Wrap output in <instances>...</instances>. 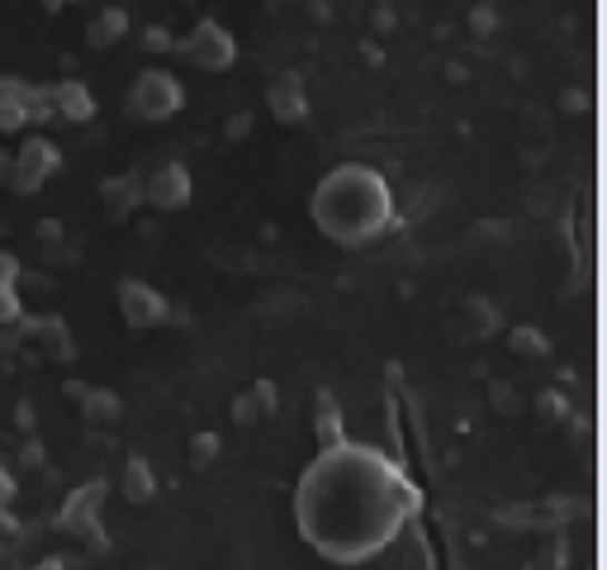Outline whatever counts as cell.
<instances>
[{
    "instance_id": "28",
    "label": "cell",
    "mask_w": 607,
    "mask_h": 570,
    "mask_svg": "<svg viewBox=\"0 0 607 570\" xmlns=\"http://www.w3.org/2000/svg\"><path fill=\"white\" fill-rule=\"evenodd\" d=\"M171 29H162V24H152L148 33H142V48H148V52H171Z\"/></svg>"
},
{
    "instance_id": "41",
    "label": "cell",
    "mask_w": 607,
    "mask_h": 570,
    "mask_svg": "<svg viewBox=\"0 0 607 570\" xmlns=\"http://www.w3.org/2000/svg\"><path fill=\"white\" fill-rule=\"evenodd\" d=\"M285 6H290V0H285Z\"/></svg>"
},
{
    "instance_id": "32",
    "label": "cell",
    "mask_w": 607,
    "mask_h": 570,
    "mask_svg": "<svg viewBox=\"0 0 607 570\" xmlns=\"http://www.w3.org/2000/svg\"><path fill=\"white\" fill-rule=\"evenodd\" d=\"M537 409H541L546 423H550V419H560V414H565V400L556 395V390H550V395H541V400H537Z\"/></svg>"
},
{
    "instance_id": "38",
    "label": "cell",
    "mask_w": 607,
    "mask_h": 570,
    "mask_svg": "<svg viewBox=\"0 0 607 570\" xmlns=\"http://www.w3.org/2000/svg\"><path fill=\"white\" fill-rule=\"evenodd\" d=\"M43 10H62V6H81V0H39Z\"/></svg>"
},
{
    "instance_id": "26",
    "label": "cell",
    "mask_w": 607,
    "mask_h": 570,
    "mask_svg": "<svg viewBox=\"0 0 607 570\" xmlns=\"http://www.w3.org/2000/svg\"><path fill=\"white\" fill-rule=\"evenodd\" d=\"M43 461H48V448H43V442H39V438H29V442H24V448H20V466H24V471H39V466H43Z\"/></svg>"
},
{
    "instance_id": "4",
    "label": "cell",
    "mask_w": 607,
    "mask_h": 570,
    "mask_svg": "<svg viewBox=\"0 0 607 570\" xmlns=\"http://www.w3.org/2000/svg\"><path fill=\"white\" fill-rule=\"evenodd\" d=\"M105 494H110V485L105 480H86V485H77L67 499H62V509H58V532H67V538H77L81 547H91V551H105L110 542H105V523H100V509H105Z\"/></svg>"
},
{
    "instance_id": "19",
    "label": "cell",
    "mask_w": 607,
    "mask_h": 570,
    "mask_svg": "<svg viewBox=\"0 0 607 570\" xmlns=\"http://www.w3.org/2000/svg\"><path fill=\"white\" fill-rule=\"evenodd\" d=\"M81 419L91 423V428H115L123 419V400L115 395V390H105V385H91L81 395Z\"/></svg>"
},
{
    "instance_id": "30",
    "label": "cell",
    "mask_w": 607,
    "mask_h": 570,
    "mask_svg": "<svg viewBox=\"0 0 607 570\" xmlns=\"http://www.w3.org/2000/svg\"><path fill=\"white\" fill-rule=\"evenodd\" d=\"M489 400H494L498 409H504V414H517V409H523V400H517V395H513V390H508L504 381H494V390H489Z\"/></svg>"
},
{
    "instance_id": "39",
    "label": "cell",
    "mask_w": 607,
    "mask_h": 570,
    "mask_svg": "<svg viewBox=\"0 0 607 570\" xmlns=\"http://www.w3.org/2000/svg\"><path fill=\"white\" fill-rule=\"evenodd\" d=\"M0 557H6V547H0Z\"/></svg>"
},
{
    "instance_id": "36",
    "label": "cell",
    "mask_w": 607,
    "mask_h": 570,
    "mask_svg": "<svg viewBox=\"0 0 607 570\" xmlns=\"http://www.w3.org/2000/svg\"><path fill=\"white\" fill-rule=\"evenodd\" d=\"M10 171H14V153L0 148V186H10Z\"/></svg>"
},
{
    "instance_id": "23",
    "label": "cell",
    "mask_w": 607,
    "mask_h": 570,
    "mask_svg": "<svg viewBox=\"0 0 607 570\" xmlns=\"http://www.w3.org/2000/svg\"><path fill=\"white\" fill-rule=\"evenodd\" d=\"M213 456H219V433H195V438H190V466L205 471Z\"/></svg>"
},
{
    "instance_id": "10",
    "label": "cell",
    "mask_w": 607,
    "mask_h": 570,
    "mask_svg": "<svg viewBox=\"0 0 607 570\" xmlns=\"http://www.w3.org/2000/svg\"><path fill=\"white\" fill-rule=\"evenodd\" d=\"M494 519L513 532H556L569 519V504L560 494H541V499H523V504H504Z\"/></svg>"
},
{
    "instance_id": "35",
    "label": "cell",
    "mask_w": 607,
    "mask_h": 570,
    "mask_svg": "<svg viewBox=\"0 0 607 570\" xmlns=\"http://www.w3.org/2000/svg\"><path fill=\"white\" fill-rule=\"evenodd\" d=\"M370 20H375V29H395V10H389V6H380V10L370 14Z\"/></svg>"
},
{
    "instance_id": "37",
    "label": "cell",
    "mask_w": 607,
    "mask_h": 570,
    "mask_svg": "<svg viewBox=\"0 0 607 570\" xmlns=\"http://www.w3.org/2000/svg\"><path fill=\"white\" fill-rule=\"evenodd\" d=\"M24 570H67V566H62V557H43V561H33V566H24Z\"/></svg>"
},
{
    "instance_id": "22",
    "label": "cell",
    "mask_w": 607,
    "mask_h": 570,
    "mask_svg": "<svg viewBox=\"0 0 607 570\" xmlns=\"http://www.w3.org/2000/svg\"><path fill=\"white\" fill-rule=\"evenodd\" d=\"M508 347H513L517 356H546V352H550L546 333H541V328H527V324L508 333Z\"/></svg>"
},
{
    "instance_id": "15",
    "label": "cell",
    "mask_w": 607,
    "mask_h": 570,
    "mask_svg": "<svg viewBox=\"0 0 607 570\" xmlns=\"http://www.w3.org/2000/svg\"><path fill=\"white\" fill-rule=\"evenodd\" d=\"M48 96H52V119H71V124H91V119H96V96H91V86L77 81V77L48 86Z\"/></svg>"
},
{
    "instance_id": "24",
    "label": "cell",
    "mask_w": 607,
    "mask_h": 570,
    "mask_svg": "<svg viewBox=\"0 0 607 570\" xmlns=\"http://www.w3.org/2000/svg\"><path fill=\"white\" fill-rule=\"evenodd\" d=\"M494 29H498L494 6H485V0H479V6H470V33H475V39H489Z\"/></svg>"
},
{
    "instance_id": "6",
    "label": "cell",
    "mask_w": 607,
    "mask_h": 570,
    "mask_svg": "<svg viewBox=\"0 0 607 570\" xmlns=\"http://www.w3.org/2000/svg\"><path fill=\"white\" fill-rule=\"evenodd\" d=\"M62 167V148L43 134H29L20 148H14V171H10V190L14 195H39Z\"/></svg>"
},
{
    "instance_id": "34",
    "label": "cell",
    "mask_w": 607,
    "mask_h": 570,
    "mask_svg": "<svg viewBox=\"0 0 607 570\" xmlns=\"http://www.w3.org/2000/svg\"><path fill=\"white\" fill-rule=\"evenodd\" d=\"M86 390H91L86 381H62V395H67V400H77V404H81V395H86Z\"/></svg>"
},
{
    "instance_id": "14",
    "label": "cell",
    "mask_w": 607,
    "mask_h": 570,
    "mask_svg": "<svg viewBox=\"0 0 607 570\" xmlns=\"http://www.w3.org/2000/svg\"><path fill=\"white\" fill-rule=\"evenodd\" d=\"M233 423L238 428H252V423H261V419H276V409H280V390H276V381H252L242 390V395H233Z\"/></svg>"
},
{
    "instance_id": "25",
    "label": "cell",
    "mask_w": 607,
    "mask_h": 570,
    "mask_svg": "<svg viewBox=\"0 0 607 570\" xmlns=\"http://www.w3.org/2000/svg\"><path fill=\"white\" fill-rule=\"evenodd\" d=\"M20 538H24V523L14 519V509H10V504H0V547L20 542Z\"/></svg>"
},
{
    "instance_id": "12",
    "label": "cell",
    "mask_w": 607,
    "mask_h": 570,
    "mask_svg": "<svg viewBox=\"0 0 607 570\" xmlns=\"http://www.w3.org/2000/svg\"><path fill=\"white\" fill-rule=\"evenodd\" d=\"M446 328H451L460 343H479V337H494L498 328V305L489 295H466L460 305L451 309V318H446Z\"/></svg>"
},
{
    "instance_id": "21",
    "label": "cell",
    "mask_w": 607,
    "mask_h": 570,
    "mask_svg": "<svg viewBox=\"0 0 607 570\" xmlns=\"http://www.w3.org/2000/svg\"><path fill=\"white\" fill-rule=\"evenodd\" d=\"M314 433H318V448H337V442H347L342 409L332 404L328 390H324V395H318V419H314Z\"/></svg>"
},
{
    "instance_id": "1",
    "label": "cell",
    "mask_w": 607,
    "mask_h": 570,
    "mask_svg": "<svg viewBox=\"0 0 607 570\" xmlns=\"http://www.w3.org/2000/svg\"><path fill=\"white\" fill-rule=\"evenodd\" d=\"M422 494L389 452L366 442L318 448L295 485V528L332 566H361L418 519Z\"/></svg>"
},
{
    "instance_id": "31",
    "label": "cell",
    "mask_w": 607,
    "mask_h": 570,
    "mask_svg": "<svg viewBox=\"0 0 607 570\" xmlns=\"http://www.w3.org/2000/svg\"><path fill=\"white\" fill-rule=\"evenodd\" d=\"M223 134H228V138H247V134H252V110H238L233 119L223 124Z\"/></svg>"
},
{
    "instance_id": "9",
    "label": "cell",
    "mask_w": 607,
    "mask_h": 570,
    "mask_svg": "<svg viewBox=\"0 0 607 570\" xmlns=\"http://www.w3.org/2000/svg\"><path fill=\"white\" fill-rule=\"evenodd\" d=\"M190 195H195V181H190V171L181 163H157L148 176H142V205H152L162 214L186 209Z\"/></svg>"
},
{
    "instance_id": "33",
    "label": "cell",
    "mask_w": 607,
    "mask_h": 570,
    "mask_svg": "<svg viewBox=\"0 0 607 570\" xmlns=\"http://www.w3.org/2000/svg\"><path fill=\"white\" fill-rule=\"evenodd\" d=\"M14 423H20L24 433H33V423H39V419H33V404H29V400H20V404H14Z\"/></svg>"
},
{
    "instance_id": "29",
    "label": "cell",
    "mask_w": 607,
    "mask_h": 570,
    "mask_svg": "<svg viewBox=\"0 0 607 570\" xmlns=\"http://www.w3.org/2000/svg\"><path fill=\"white\" fill-rule=\"evenodd\" d=\"M14 494H20V480H14L10 461L0 456V504H14Z\"/></svg>"
},
{
    "instance_id": "2",
    "label": "cell",
    "mask_w": 607,
    "mask_h": 570,
    "mask_svg": "<svg viewBox=\"0 0 607 570\" xmlns=\"http://www.w3.org/2000/svg\"><path fill=\"white\" fill-rule=\"evenodd\" d=\"M314 228L337 247H370L395 224V190L370 163H337L309 200Z\"/></svg>"
},
{
    "instance_id": "13",
    "label": "cell",
    "mask_w": 607,
    "mask_h": 570,
    "mask_svg": "<svg viewBox=\"0 0 607 570\" xmlns=\"http://www.w3.org/2000/svg\"><path fill=\"white\" fill-rule=\"evenodd\" d=\"M266 105L280 124H304L309 119V91H304V77L299 71H280V77L266 86Z\"/></svg>"
},
{
    "instance_id": "20",
    "label": "cell",
    "mask_w": 607,
    "mask_h": 570,
    "mask_svg": "<svg viewBox=\"0 0 607 570\" xmlns=\"http://www.w3.org/2000/svg\"><path fill=\"white\" fill-rule=\"evenodd\" d=\"M123 33H129V10L123 6H105L91 24H86V43L91 48H115Z\"/></svg>"
},
{
    "instance_id": "16",
    "label": "cell",
    "mask_w": 607,
    "mask_h": 570,
    "mask_svg": "<svg viewBox=\"0 0 607 570\" xmlns=\"http://www.w3.org/2000/svg\"><path fill=\"white\" fill-rule=\"evenodd\" d=\"M100 205H105L110 219H133L138 205H142V176L138 171L105 176V181H100Z\"/></svg>"
},
{
    "instance_id": "5",
    "label": "cell",
    "mask_w": 607,
    "mask_h": 570,
    "mask_svg": "<svg viewBox=\"0 0 607 570\" xmlns=\"http://www.w3.org/2000/svg\"><path fill=\"white\" fill-rule=\"evenodd\" d=\"M171 52H181V58H186L190 67H200V71H228V67L238 62L233 33H228L219 20H209V14L186 33V39H176Z\"/></svg>"
},
{
    "instance_id": "17",
    "label": "cell",
    "mask_w": 607,
    "mask_h": 570,
    "mask_svg": "<svg viewBox=\"0 0 607 570\" xmlns=\"http://www.w3.org/2000/svg\"><path fill=\"white\" fill-rule=\"evenodd\" d=\"M24 318V299H20V257L0 253V328H14Z\"/></svg>"
},
{
    "instance_id": "3",
    "label": "cell",
    "mask_w": 607,
    "mask_h": 570,
    "mask_svg": "<svg viewBox=\"0 0 607 570\" xmlns=\"http://www.w3.org/2000/svg\"><path fill=\"white\" fill-rule=\"evenodd\" d=\"M181 105H186V86L167 67L138 71L133 86H129V115L142 124H167L171 115H181Z\"/></svg>"
},
{
    "instance_id": "27",
    "label": "cell",
    "mask_w": 607,
    "mask_h": 570,
    "mask_svg": "<svg viewBox=\"0 0 607 570\" xmlns=\"http://www.w3.org/2000/svg\"><path fill=\"white\" fill-rule=\"evenodd\" d=\"M33 238H39L43 247H58L67 234H62V219H39V224H33Z\"/></svg>"
},
{
    "instance_id": "40",
    "label": "cell",
    "mask_w": 607,
    "mask_h": 570,
    "mask_svg": "<svg viewBox=\"0 0 607 570\" xmlns=\"http://www.w3.org/2000/svg\"><path fill=\"white\" fill-rule=\"evenodd\" d=\"M0 352H6V343H0Z\"/></svg>"
},
{
    "instance_id": "18",
    "label": "cell",
    "mask_w": 607,
    "mask_h": 570,
    "mask_svg": "<svg viewBox=\"0 0 607 570\" xmlns=\"http://www.w3.org/2000/svg\"><path fill=\"white\" fill-rule=\"evenodd\" d=\"M119 494L129 499V504H152L157 494V475H152V461L148 456H129L123 461V475H119Z\"/></svg>"
},
{
    "instance_id": "11",
    "label": "cell",
    "mask_w": 607,
    "mask_h": 570,
    "mask_svg": "<svg viewBox=\"0 0 607 570\" xmlns=\"http://www.w3.org/2000/svg\"><path fill=\"white\" fill-rule=\"evenodd\" d=\"M20 337L43 356V362H58V366H67V362H77V343H71V328H67V318H58V314H43V318H20Z\"/></svg>"
},
{
    "instance_id": "7",
    "label": "cell",
    "mask_w": 607,
    "mask_h": 570,
    "mask_svg": "<svg viewBox=\"0 0 607 570\" xmlns=\"http://www.w3.org/2000/svg\"><path fill=\"white\" fill-rule=\"evenodd\" d=\"M52 96L48 86H29L20 77H0V134H20L24 124H48Z\"/></svg>"
},
{
    "instance_id": "8",
    "label": "cell",
    "mask_w": 607,
    "mask_h": 570,
    "mask_svg": "<svg viewBox=\"0 0 607 570\" xmlns=\"http://www.w3.org/2000/svg\"><path fill=\"white\" fill-rule=\"evenodd\" d=\"M119 314H123V324L129 328H162L171 305H167V295L157 291V285L129 276V281H119Z\"/></svg>"
}]
</instances>
